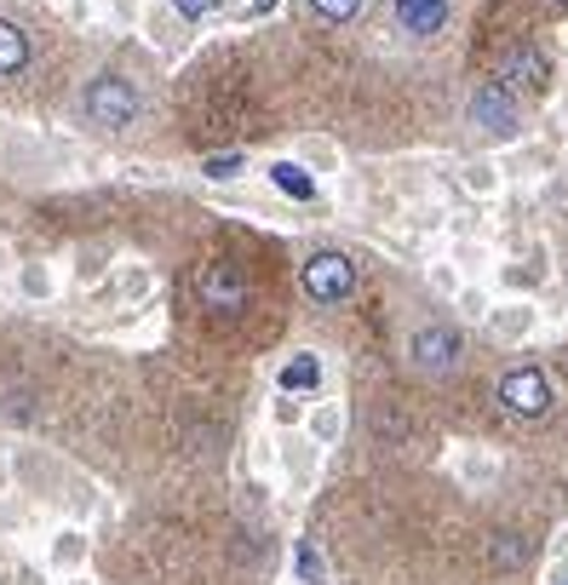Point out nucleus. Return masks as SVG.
<instances>
[{"instance_id": "1", "label": "nucleus", "mask_w": 568, "mask_h": 585, "mask_svg": "<svg viewBox=\"0 0 568 585\" xmlns=\"http://www.w3.org/2000/svg\"><path fill=\"white\" fill-rule=\"evenodd\" d=\"M81 115L92 126H103V133H126V126H138V115H144V92L126 81V75L103 69L81 87Z\"/></svg>"}, {"instance_id": "2", "label": "nucleus", "mask_w": 568, "mask_h": 585, "mask_svg": "<svg viewBox=\"0 0 568 585\" xmlns=\"http://www.w3.org/2000/svg\"><path fill=\"white\" fill-rule=\"evenodd\" d=\"M299 288L316 304H345L356 293V265L345 259V252L322 247V252H310V259L299 265Z\"/></svg>"}, {"instance_id": "3", "label": "nucleus", "mask_w": 568, "mask_h": 585, "mask_svg": "<svg viewBox=\"0 0 568 585\" xmlns=\"http://www.w3.org/2000/svg\"><path fill=\"white\" fill-rule=\"evenodd\" d=\"M459 356H465V339H459V327H448V322H431V327H420V334L408 339V362H413V373H425V379H448L459 368Z\"/></svg>"}, {"instance_id": "4", "label": "nucleus", "mask_w": 568, "mask_h": 585, "mask_svg": "<svg viewBox=\"0 0 568 585\" xmlns=\"http://www.w3.org/2000/svg\"><path fill=\"white\" fill-rule=\"evenodd\" d=\"M196 299H201V311H213V316H242L253 288H247V275L230 259H213V265H201V275H196Z\"/></svg>"}, {"instance_id": "5", "label": "nucleus", "mask_w": 568, "mask_h": 585, "mask_svg": "<svg viewBox=\"0 0 568 585\" xmlns=\"http://www.w3.org/2000/svg\"><path fill=\"white\" fill-rule=\"evenodd\" d=\"M500 408L511 419H546L552 414V385H546V373L539 368H511L500 379Z\"/></svg>"}, {"instance_id": "6", "label": "nucleus", "mask_w": 568, "mask_h": 585, "mask_svg": "<svg viewBox=\"0 0 568 585\" xmlns=\"http://www.w3.org/2000/svg\"><path fill=\"white\" fill-rule=\"evenodd\" d=\"M471 126H482L494 144H505L516 126H523V110H516V92H505L500 81H482L471 92Z\"/></svg>"}, {"instance_id": "7", "label": "nucleus", "mask_w": 568, "mask_h": 585, "mask_svg": "<svg viewBox=\"0 0 568 585\" xmlns=\"http://www.w3.org/2000/svg\"><path fill=\"white\" fill-rule=\"evenodd\" d=\"M494 81H500L505 92H546V87H552V58L539 53V46H511V53L500 58Z\"/></svg>"}, {"instance_id": "8", "label": "nucleus", "mask_w": 568, "mask_h": 585, "mask_svg": "<svg viewBox=\"0 0 568 585\" xmlns=\"http://www.w3.org/2000/svg\"><path fill=\"white\" fill-rule=\"evenodd\" d=\"M391 12L413 41H436L448 30V0H391Z\"/></svg>"}, {"instance_id": "9", "label": "nucleus", "mask_w": 568, "mask_h": 585, "mask_svg": "<svg viewBox=\"0 0 568 585\" xmlns=\"http://www.w3.org/2000/svg\"><path fill=\"white\" fill-rule=\"evenodd\" d=\"M30 64H35V41L23 35V23L0 18V81H18Z\"/></svg>"}, {"instance_id": "10", "label": "nucleus", "mask_w": 568, "mask_h": 585, "mask_svg": "<svg viewBox=\"0 0 568 585\" xmlns=\"http://www.w3.org/2000/svg\"><path fill=\"white\" fill-rule=\"evenodd\" d=\"M488 556H494L500 574H516V569L534 563V540H528V533H516V528H505V533H494V540H488Z\"/></svg>"}, {"instance_id": "11", "label": "nucleus", "mask_w": 568, "mask_h": 585, "mask_svg": "<svg viewBox=\"0 0 568 585\" xmlns=\"http://www.w3.org/2000/svg\"><path fill=\"white\" fill-rule=\"evenodd\" d=\"M270 184H276L281 195H293V201H316V178H310L299 161H276V167H270Z\"/></svg>"}, {"instance_id": "12", "label": "nucleus", "mask_w": 568, "mask_h": 585, "mask_svg": "<svg viewBox=\"0 0 568 585\" xmlns=\"http://www.w3.org/2000/svg\"><path fill=\"white\" fill-rule=\"evenodd\" d=\"M322 385V362H316V356H293V362L288 368H281V391H316Z\"/></svg>"}, {"instance_id": "13", "label": "nucleus", "mask_w": 568, "mask_h": 585, "mask_svg": "<svg viewBox=\"0 0 568 585\" xmlns=\"http://www.w3.org/2000/svg\"><path fill=\"white\" fill-rule=\"evenodd\" d=\"M304 7H310V18H322V23L339 30V23H356L361 12H368V0H304Z\"/></svg>"}, {"instance_id": "14", "label": "nucleus", "mask_w": 568, "mask_h": 585, "mask_svg": "<svg viewBox=\"0 0 568 585\" xmlns=\"http://www.w3.org/2000/svg\"><path fill=\"white\" fill-rule=\"evenodd\" d=\"M293 569H299V585H327V563H322L316 540H299L293 545Z\"/></svg>"}, {"instance_id": "15", "label": "nucleus", "mask_w": 568, "mask_h": 585, "mask_svg": "<svg viewBox=\"0 0 568 585\" xmlns=\"http://www.w3.org/2000/svg\"><path fill=\"white\" fill-rule=\"evenodd\" d=\"M242 167H247V156H242V149H230V156H207V161H201V178L224 184V178H236Z\"/></svg>"}, {"instance_id": "16", "label": "nucleus", "mask_w": 568, "mask_h": 585, "mask_svg": "<svg viewBox=\"0 0 568 585\" xmlns=\"http://www.w3.org/2000/svg\"><path fill=\"white\" fill-rule=\"evenodd\" d=\"M18 282H23V293H30V299H46V293H52V270H46V265H23Z\"/></svg>"}, {"instance_id": "17", "label": "nucleus", "mask_w": 568, "mask_h": 585, "mask_svg": "<svg viewBox=\"0 0 568 585\" xmlns=\"http://www.w3.org/2000/svg\"><path fill=\"white\" fill-rule=\"evenodd\" d=\"M224 7V0H172V12L185 18V23H201V18H213Z\"/></svg>"}, {"instance_id": "18", "label": "nucleus", "mask_w": 568, "mask_h": 585, "mask_svg": "<svg viewBox=\"0 0 568 585\" xmlns=\"http://www.w3.org/2000/svg\"><path fill=\"white\" fill-rule=\"evenodd\" d=\"M276 7V0H253V12H270Z\"/></svg>"}, {"instance_id": "19", "label": "nucleus", "mask_w": 568, "mask_h": 585, "mask_svg": "<svg viewBox=\"0 0 568 585\" xmlns=\"http://www.w3.org/2000/svg\"><path fill=\"white\" fill-rule=\"evenodd\" d=\"M0 476H7V460H0Z\"/></svg>"}, {"instance_id": "20", "label": "nucleus", "mask_w": 568, "mask_h": 585, "mask_svg": "<svg viewBox=\"0 0 568 585\" xmlns=\"http://www.w3.org/2000/svg\"><path fill=\"white\" fill-rule=\"evenodd\" d=\"M557 7H568V0H557Z\"/></svg>"}]
</instances>
